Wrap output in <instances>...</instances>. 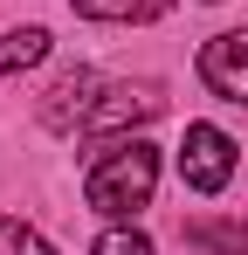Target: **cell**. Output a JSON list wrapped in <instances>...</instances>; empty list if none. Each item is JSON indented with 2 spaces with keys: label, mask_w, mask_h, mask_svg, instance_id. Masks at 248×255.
<instances>
[{
  "label": "cell",
  "mask_w": 248,
  "mask_h": 255,
  "mask_svg": "<svg viewBox=\"0 0 248 255\" xmlns=\"http://www.w3.org/2000/svg\"><path fill=\"white\" fill-rule=\"evenodd\" d=\"M152 186H159V145L131 138V145H111V152L90 166L83 200L97 214H111V221H131L138 207H152Z\"/></svg>",
  "instance_id": "cell-1"
},
{
  "label": "cell",
  "mask_w": 248,
  "mask_h": 255,
  "mask_svg": "<svg viewBox=\"0 0 248 255\" xmlns=\"http://www.w3.org/2000/svg\"><path fill=\"white\" fill-rule=\"evenodd\" d=\"M179 179L193 193H221L235 179V138L221 125H186V145H179Z\"/></svg>",
  "instance_id": "cell-2"
},
{
  "label": "cell",
  "mask_w": 248,
  "mask_h": 255,
  "mask_svg": "<svg viewBox=\"0 0 248 255\" xmlns=\"http://www.w3.org/2000/svg\"><path fill=\"white\" fill-rule=\"evenodd\" d=\"M200 83L228 104H248V28H228L200 48Z\"/></svg>",
  "instance_id": "cell-3"
},
{
  "label": "cell",
  "mask_w": 248,
  "mask_h": 255,
  "mask_svg": "<svg viewBox=\"0 0 248 255\" xmlns=\"http://www.w3.org/2000/svg\"><path fill=\"white\" fill-rule=\"evenodd\" d=\"M165 97L152 83H111L97 104H90V118H83V131H124V125H145V118H159Z\"/></svg>",
  "instance_id": "cell-4"
},
{
  "label": "cell",
  "mask_w": 248,
  "mask_h": 255,
  "mask_svg": "<svg viewBox=\"0 0 248 255\" xmlns=\"http://www.w3.org/2000/svg\"><path fill=\"white\" fill-rule=\"evenodd\" d=\"M104 90H97V69H69L62 83L48 90V104H41V125L48 131H76L83 118H90V104H97Z\"/></svg>",
  "instance_id": "cell-5"
},
{
  "label": "cell",
  "mask_w": 248,
  "mask_h": 255,
  "mask_svg": "<svg viewBox=\"0 0 248 255\" xmlns=\"http://www.w3.org/2000/svg\"><path fill=\"white\" fill-rule=\"evenodd\" d=\"M186 242L207 255H248V214L242 221H186Z\"/></svg>",
  "instance_id": "cell-6"
},
{
  "label": "cell",
  "mask_w": 248,
  "mask_h": 255,
  "mask_svg": "<svg viewBox=\"0 0 248 255\" xmlns=\"http://www.w3.org/2000/svg\"><path fill=\"white\" fill-rule=\"evenodd\" d=\"M41 55H48V28H14V35H0V76L35 69Z\"/></svg>",
  "instance_id": "cell-7"
},
{
  "label": "cell",
  "mask_w": 248,
  "mask_h": 255,
  "mask_svg": "<svg viewBox=\"0 0 248 255\" xmlns=\"http://www.w3.org/2000/svg\"><path fill=\"white\" fill-rule=\"evenodd\" d=\"M69 7L90 21H159L172 0H69Z\"/></svg>",
  "instance_id": "cell-8"
},
{
  "label": "cell",
  "mask_w": 248,
  "mask_h": 255,
  "mask_svg": "<svg viewBox=\"0 0 248 255\" xmlns=\"http://www.w3.org/2000/svg\"><path fill=\"white\" fill-rule=\"evenodd\" d=\"M0 255H55V249L41 242L21 214H0Z\"/></svg>",
  "instance_id": "cell-9"
},
{
  "label": "cell",
  "mask_w": 248,
  "mask_h": 255,
  "mask_svg": "<svg viewBox=\"0 0 248 255\" xmlns=\"http://www.w3.org/2000/svg\"><path fill=\"white\" fill-rule=\"evenodd\" d=\"M97 255H152V242L138 228H111V235H97Z\"/></svg>",
  "instance_id": "cell-10"
},
{
  "label": "cell",
  "mask_w": 248,
  "mask_h": 255,
  "mask_svg": "<svg viewBox=\"0 0 248 255\" xmlns=\"http://www.w3.org/2000/svg\"><path fill=\"white\" fill-rule=\"evenodd\" d=\"M207 7H214V0H207Z\"/></svg>",
  "instance_id": "cell-11"
}]
</instances>
